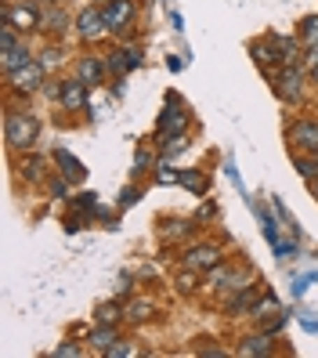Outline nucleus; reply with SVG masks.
<instances>
[{
    "label": "nucleus",
    "instance_id": "obj_1",
    "mask_svg": "<svg viewBox=\"0 0 318 358\" xmlns=\"http://www.w3.org/2000/svg\"><path fill=\"white\" fill-rule=\"evenodd\" d=\"M40 134V120L29 116V113H8L4 120V141L11 152H29L33 141Z\"/></svg>",
    "mask_w": 318,
    "mask_h": 358
},
{
    "label": "nucleus",
    "instance_id": "obj_2",
    "mask_svg": "<svg viewBox=\"0 0 318 358\" xmlns=\"http://www.w3.org/2000/svg\"><path fill=\"white\" fill-rule=\"evenodd\" d=\"M105 26H109V33H127L134 26V18H138V4L134 0H105Z\"/></svg>",
    "mask_w": 318,
    "mask_h": 358
},
{
    "label": "nucleus",
    "instance_id": "obj_3",
    "mask_svg": "<svg viewBox=\"0 0 318 358\" xmlns=\"http://www.w3.org/2000/svg\"><path fill=\"white\" fill-rule=\"evenodd\" d=\"M217 264H224V254L221 246H210V243H199V246H188L185 250V268L199 271V275H210Z\"/></svg>",
    "mask_w": 318,
    "mask_h": 358
},
{
    "label": "nucleus",
    "instance_id": "obj_4",
    "mask_svg": "<svg viewBox=\"0 0 318 358\" xmlns=\"http://www.w3.org/2000/svg\"><path fill=\"white\" fill-rule=\"evenodd\" d=\"M44 73H48V69L40 66V62H29V66L8 73L11 91H15V94H33V91H40V83H44Z\"/></svg>",
    "mask_w": 318,
    "mask_h": 358
},
{
    "label": "nucleus",
    "instance_id": "obj_5",
    "mask_svg": "<svg viewBox=\"0 0 318 358\" xmlns=\"http://www.w3.org/2000/svg\"><path fill=\"white\" fill-rule=\"evenodd\" d=\"M4 22H11L18 33H33V29H40V15H36L33 4H8Z\"/></svg>",
    "mask_w": 318,
    "mask_h": 358
},
{
    "label": "nucleus",
    "instance_id": "obj_6",
    "mask_svg": "<svg viewBox=\"0 0 318 358\" xmlns=\"http://www.w3.org/2000/svg\"><path fill=\"white\" fill-rule=\"evenodd\" d=\"M76 33H80L83 40H98L101 33H109V26H105V15H101V8H83V11L76 15Z\"/></svg>",
    "mask_w": 318,
    "mask_h": 358
},
{
    "label": "nucleus",
    "instance_id": "obj_7",
    "mask_svg": "<svg viewBox=\"0 0 318 358\" xmlns=\"http://www.w3.org/2000/svg\"><path fill=\"white\" fill-rule=\"evenodd\" d=\"M289 141L304 152H318V123L315 120H296L289 127Z\"/></svg>",
    "mask_w": 318,
    "mask_h": 358
},
{
    "label": "nucleus",
    "instance_id": "obj_8",
    "mask_svg": "<svg viewBox=\"0 0 318 358\" xmlns=\"http://www.w3.org/2000/svg\"><path fill=\"white\" fill-rule=\"evenodd\" d=\"M62 109L66 113H76L83 109V101H87V83L83 80H62Z\"/></svg>",
    "mask_w": 318,
    "mask_h": 358
},
{
    "label": "nucleus",
    "instance_id": "obj_9",
    "mask_svg": "<svg viewBox=\"0 0 318 358\" xmlns=\"http://www.w3.org/2000/svg\"><path fill=\"white\" fill-rule=\"evenodd\" d=\"M257 297H261V286L257 282H250L243 286L239 293H231V301H228V315H243V311H257Z\"/></svg>",
    "mask_w": 318,
    "mask_h": 358
},
{
    "label": "nucleus",
    "instance_id": "obj_10",
    "mask_svg": "<svg viewBox=\"0 0 318 358\" xmlns=\"http://www.w3.org/2000/svg\"><path fill=\"white\" fill-rule=\"evenodd\" d=\"M185 127H188V116H185V109L174 101V105H166L163 109V116H159V134H185Z\"/></svg>",
    "mask_w": 318,
    "mask_h": 358
},
{
    "label": "nucleus",
    "instance_id": "obj_11",
    "mask_svg": "<svg viewBox=\"0 0 318 358\" xmlns=\"http://www.w3.org/2000/svg\"><path fill=\"white\" fill-rule=\"evenodd\" d=\"M113 73H127V69H138L141 66V51L138 48H116L113 55H109V62H105Z\"/></svg>",
    "mask_w": 318,
    "mask_h": 358
},
{
    "label": "nucleus",
    "instance_id": "obj_12",
    "mask_svg": "<svg viewBox=\"0 0 318 358\" xmlns=\"http://www.w3.org/2000/svg\"><path fill=\"white\" fill-rule=\"evenodd\" d=\"M279 94L286 101L301 98V73H296V66H282V73H279Z\"/></svg>",
    "mask_w": 318,
    "mask_h": 358
},
{
    "label": "nucleus",
    "instance_id": "obj_13",
    "mask_svg": "<svg viewBox=\"0 0 318 358\" xmlns=\"http://www.w3.org/2000/svg\"><path fill=\"white\" fill-rule=\"evenodd\" d=\"M29 62H33V51L26 48V40H18L15 48H8V51H4V73H15V69L29 66Z\"/></svg>",
    "mask_w": 318,
    "mask_h": 358
},
{
    "label": "nucleus",
    "instance_id": "obj_14",
    "mask_svg": "<svg viewBox=\"0 0 318 358\" xmlns=\"http://www.w3.org/2000/svg\"><path fill=\"white\" fill-rule=\"evenodd\" d=\"M105 69H109V66H101V62L91 58V55H83V58H80V66H76L80 80L87 83V87H91V83H101V80H105Z\"/></svg>",
    "mask_w": 318,
    "mask_h": 358
},
{
    "label": "nucleus",
    "instance_id": "obj_15",
    "mask_svg": "<svg viewBox=\"0 0 318 358\" xmlns=\"http://www.w3.org/2000/svg\"><path fill=\"white\" fill-rule=\"evenodd\" d=\"M55 163L62 166L58 174H62V178H69V181H80L83 174H87V171H83V163H80L73 152H66V149H58V152H55Z\"/></svg>",
    "mask_w": 318,
    "mask_h": 358
},
{
    "label": "nucleus",
    "instance_id": "obj_16",
    "mask_svg": "<svg viewBox=\"0 0 318 358\" xmlns=\"http://www.w3.org/2000/svg\"><path fill=\"white\" fill-rule=\"evenodd\" d=\"M116 341H120V336H116V329H113V326H105V322H101V326L91 333V344H94V351H101V355H109Z\"/></svg>",
    "mask_w": 318,
    "mask_h": 358
},
{
    "label": "nucleus",
    "instance_id": "obj_17",
    "mask_svg": "<svg viewBox=\"0 0 318 358\" xmlns=\"http://www.w3.org/2000/svg\"><path fill=\"white\" fill-rule=\"evenodd\" d=\"M152 301H134V304H127V322H148L152 319Z\"/></svg>",
    "mask_w": 318,
    "mask_h": 358
},
{
    "label": "nucleus",
    "instance_id": "obj_18",
    "mask_svg": "<svg viewBox=\"0 0 318 358\" xmlns=\"http://www.w3.org/2000/svg\"><path fill=\"white\" fill-rule=\"evenodd\" d=\"M271 351V336H246L239 344V355H268Z\"/></svg>",
    "mask_w": 318,
    "mask_h": 358
},
{
    "label": "nucleus",
    "instance_id": "obj_19",
    "mask_svg": "<svg viewBox=\"0 0 318 358\" xmlns=\"http://www.w3.org/2000/svg\"><path fill=\"white\" fill-rule=\"evenodd\" d=\"M66 22H69V18H66V11H48L44 18H40V29H44V33H62V29H66Z\"/></svg>",
    "mask_w": 318,
    "mask_h": 358
},
{
    "label": "nucleus",
    "instance_id": "obj_20",
    "mask_svg": "<svg viewBox=\"0 0 318 358\" xmlns=\"http://www.w3.org/2000/svg\"><path fill=\"white\" fill-rule=\"evenodd\" d=\"M120 319H127V311L113 301V304H98V322H105V326H116Z\"/></svg>",
    "mask_w": 318,
    "mask_h": 358
},
{
    "label": "nucleus",
    "instance_id": "obj_21",
    "mask_svg": "<svg viewBox=\"0 0 318 358\" xmlns=\"http://www.w3.org/2000/svg\"><path fill=\"white\" fill-rule=\"evenodd\" d=\"M301 40L308 48L318 44V18H304V22H301Z\"/></svg>",
    "mask_w": 318,
    "mask_h": 358
},
{
    "label": "nucleus",
    "instance_id": "obj_22",
    "mask_svg": "<svg viewBox=\"0 0 318 358\" xmlns=\"http://www.w3.org/2000/svg\"><path fill=\"white\" fill-rule=\"evenodd\" d=\"M192 221H171V224H166L163 228V236H171V239H181V236H192Z\"/></svg>",
    "mask_w": 318,
    "mask_h": 358
},
{
    "label": "nucleus",
    "instance_id": "obj_23",
    "mask_svg": "<svg viewBox=\"0 0 318 358\" xmlns=\"http://www.w3.org/2000/svg\"><path fill=\"white\" fill-rule=\"evenodd\" d=\"M178 289H181V293H196V289H199V271L188 268L185 275H178Z\"/></svg>",
    "mask_w": 318,
    "mask_h": 358
},
{
    "label": "nucleus",
    "instance_id": "obj_24",
    "mask_svg": "<svg viewBox=\"0 0 318 358\" xmlns=\"http://www.w3.org/2000/svg\"><path fill=\"white\" fill-rule=\"evenodd\" d=\"M40 171H44V163H40V159H22V178L26 181H40Z\"/></svg>",
    "mask_w": 318,
    "mask_h": 358
},
{
    "label": "nucleus",
    "instance_id": "obj_25",
    "mask_svg": "<svg viewBox=\"0 0 318 358\" xmlns=\"http://www.w3.org/2000/svg\"><path fill=\"white\" fill-rule=\"evenodd\" d=\"M296 171H301L308 181L318 178V166H315V156H296Z\"/></svg>",
    "mask_w": 318,
    "mask_h": 358
},
{
    "label": "nucleus",
    "instance_id": "obj_26",
    "mask_svg": "<svg viewBox=\"0 0 318 358\" xmlns=\"http://www.w3.org/2000/svg\"><path fill=\"white\" fill-rule=\"evenodd\" d=\"M15 33H18V29H15L11 22H4V33H0V48H4V51L18 44V36H15Z\"/></svg>",
    "mask_w": 318,
    "mask_h": 358
},
{
    "label": "nucleus",
    "instance_id": "obj_27",
    "mask_svg": "<svg viewBox=\"0 0 318 358\" xmlns=\"http://www.w3.org/2000/svg\"><path fill=\"white\" fill-rule=\"evenodd\" d=\"M58 62H62V51H58V48H48V51H44V58H40V66L51 69V66H58Z\"/></svg>",
    "mask_w": 318,
    "mask_h": 358
},
{
    "label": "nucleus",
    "instance_id": "obj_28",
    "mask_svg": "<svg viewBox=\"0 0 318 358\" xmlns=\"http://www.w3.org/2000/svg\"><path fill=\"white\" fill-rule=\"evenodd\" d=\"M73 210H76V214H83V210H94V196L87 192V196H76L73 199Z\"/></svg>",
    "mask_w": 318,
    "mask_h": 358
},
{
    "label": "nucleus",
    "instance_id": "obj_29",
    "mask_svg": "<svg viewBox=\"0 0 318 358\" xmlns=\"http://www.w3.org/2000/svg\"><path fill=\"white\" fill-rule=\"evenodd\" d=\"M55 355H58V358H76V355H83V351H80L76 344L66 341V344H58V348H55Z\"/></svg>",
    "mask_w": 318,
    "mask_h": 358
},
{
    "label": "nucleus",
    "instance_id": "obj_30",
    "mask_svg": "<svg viewBox=\"0 0 318 358\" xmlns=\"http://www.w3.org/2000/svg\"><path fill=\"white\" fill-rule=\"evenodd\" d=\"M51 196H69V178H55L51 181Z\"/></svg>",
    "mask_w": 318,
    "mask_h": 358
},
{
    "label": "nucleus",
    "instance_id": "obj_31",
    "mask_svg": "<svg viewBox=\"0 0 318 358\" xmlns=\"http://www.w3.org/2000/svg\"><path fill=\"white\" fill-rule=\"evenodd\" d=\"M181 181H185L188 188H192V192H199V188L206 185V181H203V174H199V178H196V174H181Z\"/></svg>",
    "mask_w": 318,
    "mask_h": 358
},
{
    "label": "nucleus",
    "instance_id": "obj_32",
    "mask_svg": "<svg viewBox=\"0 0 318 358\" xmlns=\"http://www.w3.org/2000/svg\"><path fill=\"white\" fill-rule=\"evenodd\" d=\"M217 214V210H214V203H206L203 210H199V214H196V221H210V217H214Z\"/></svg>",
    "mask_w": 318,
    "mask_h": 358
},
{
    "label": "nucleus",
    "instance_id": "obj_33",
    "mask_svg": "<svg viewBox=\"0 0 318 358\" xmlns=\"http://www.w3.org/2000/svg\"><path fill=\"white\" fill-rule=\"evenodd\" d=\"M148 163H152V159H148V152H138V159H134V166H138V171H145Z\"/></svg>",
    "mask_w": 318,
    "mask_h": 358
},
{
    "label": "nucleus",
    "instance_id": "obj_34",
    "mask_svg": "<svg viewBox=\"0 0 318 358\" xmlns=\"http://www.w3.org/2000/svg\"><path fill=\"white\" fill-rule=\"evenodd\" d=\"M311 192H315V199H318V178H311Z\"/></svg>",
    "mask_w": 318,
    "mask_h": 358
},
{
    "label": "nucleus",
    "instance_id": "obj_35",
    "mask_svg": "<svg viewBox=\"0 0 318 358\" xmlns=\"http://www.w3.org/2000/svg\"><path fill=\"white\" fill-rule=\"evenodd\" d=\"M311 156H315V166H318V152H311Z\"/></svg>",
    "mask_w": 318,
    "mask_h": 358
}]
</instances>
